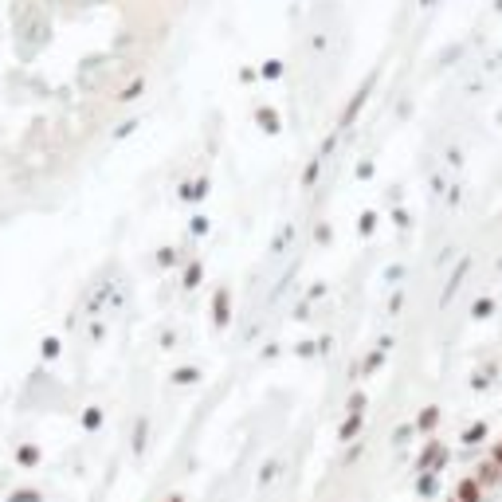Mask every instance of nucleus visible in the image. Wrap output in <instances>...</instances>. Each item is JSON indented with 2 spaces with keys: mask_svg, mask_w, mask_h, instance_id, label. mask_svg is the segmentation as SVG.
<instances>
[{
  "mask_svg": "<svg viewBox=\"0 0 502 502\" xmlns=\"http://www.w3.org/2000/svg\"><path fill=\"white\" fill-rule=\"evenodd\" d=\"M447 502H502V440L455 483Z\"/></svg>",
  "mask_w": 502,
  "mask_h": 502,
  "instance_id": "nucleus-1",
  "label": "nucleus"
}]
</instances>
